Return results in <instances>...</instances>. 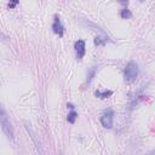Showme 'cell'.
I'll use <instances>...</instances> for the list:
<instances>
[{
	"label": "cell",
	"instance_id": "6da1fadb",
	"mask_svg": "<svg viewBox=\"0 0 155 155\" xmlns=\"http://www.w3.org/2000/svg\"><path fill=\"white\" fill-rule=\"evenodd\" d=\"M138 75V65L134 62H130L125 68V79L128 82H132L136 80Z\"/></svg>",
	"mask_w": 155,
	"mask_h": 155
},
{
	"label": "cell",
	"instance_id": "7a4b0ae2",
	"mask_svg": "<svg viewBox=\"0 0 155 155\" xmlns=\"http://www.w3.org/2000/svg\"><path fill=\"white\" fill-rule=\"evenodd\" d=\"M0 124H1V127L4 130V132L6 133V136L11 139H13V128H12V125L11 122L8 121L7 116H4V117H0Z\"/></svg>",
	"mask_w": 155,
	"mask_h": 155
},
{
	"label": "cell",
	"instance_id": "3957f363",
	"mask_svg": "<svg viewBox=\"0 0 155 155\" xmlns=\"http://www.w3.org/2000/svg\"><path fill=\"white\" fill-rule=\"evenodd\" d=\"M113 111L111 110H107L103 115H102V117H101V122H102V125L105 127V128H110L111 126H113Z\"/></svg>",
	"mask_w": 155,
	"mask_h": 155
},
{
	"label": "cell",
	"instance_id": "277c9868",
	"mask_svg": "<svg viewBox=\"0 0 155 155\" xmlns=\"http://www.w3.org/2000/svg\"><path fill=\"white\" fill-rule=\"evenodd\" d=\"M74 48H75V52H76V57L79 59H81L84 56H85V41L84 40H78L75 44H74Z\"/></svg>",
	"mask_w": 155,
	"mask_h": 155
},
{
	"label": "cell",
	"instance_id": "5b68a950",
	"mask_svg": "<svg viewBox=\"0 0 155 155\" xmlns=\"http://www.w3.org/2000/svg\"><path fill=\"white\" fill-rule=\"evenodd\" d=\"M52 29H53V31H54L56 34H58L59 36H62V35H63V33H64V28H63V25H62V23H61V21H59V18H58V17H56V18H54V22H53Z\"/></svg>",
	"mask_w": 155,
	"mask_h": 155
},
{
	"label": "cell",
	"instance_id": "8992f818",
	"mask_svg": "<svg viewBox=\"0 0 155 155\" xmlns=\"http://www.w3.org/2000/svg\"><path fill=\"white\" fill-rule=\"evenodd\" d=\"M76 116H78V114H76L75 111H70V113L68 114V117H67L68 122H70V124H74V122H75V119H76Z\"/></svg>",
	"mask_w": 155,
	"mask_h": 155
},
{
	"label": "cell",
	"instance_id": "52a82bcc",
	"mask_svg": "<svg viewBox=\"0 0 155 155\" xmlns=\"http://www.w3.org/2000/svg\"><path fill=\"white\" fill-rule=\"evenodd\" d=\"M113 92L111 91H104V92H99V91H97L96 92V96H98L99 98H107L108 96H110Z\"/></svg>",
	"mask_w": 155,
	"mask_h": 155
},
{
	"label": "cell",
	"instance_id": "ba28073f",
	"mask_svg": "<svg viewBox=\"0 0 155 155\" xmlns=\"http://www.w3.org/2000/svg\"><path fill=\"white\" fill-rule=\"evenodd\" d=\"M121 17H124V18H128V17H131V12H130V10L124 8V10L121 11Z\"/></svg>",
	"mask_w": 155,
	"mask_h": 155
},
{
	"label": "cell",
	"instance_id": "9c48e42d",
	"mask_svg": "<svg viewBox=\"0 0 155 155\" xmlns=\"http://www.w3.org/2000/svg\"><path fill=\"white\" fill-rule=\"evenodd\" d=\"M150 155H154V151H151V153H150Z\"/></svg>",
	"mask_w": 155,
	"mask_h": 155
}]
</instances>
